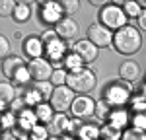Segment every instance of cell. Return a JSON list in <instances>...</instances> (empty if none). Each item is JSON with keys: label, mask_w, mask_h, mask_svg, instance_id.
Instances as JSON below:
<instances>
[{"label": "cell", "mask_w": 146, "mask_h": 140, "mask_svg": "<svg viewBox=\"0 0 146 140\" xmlns=\"http://www.w3.org/2000/svg\"><path fill=\"white\" fill-rule=\"evenodd\" d=\"M131 125H133V128H138V130L146 132V113H135L133 119H131Z\"/></svg>", "instance_id": "cell-36"}, {"label": "cell", "mask_w": 146, "mask_h": 140, "mask_svg": "<svg viewBox=\"0 0 146 140\" xmlns=\"http://www.w3.org/2000/svg\"><path fill=\"white\" fill-rule=\"evenodd\" d=\"M58 140H78L76 136H72V134H64V136H60Z\"/></svg>", "instance_id": "cell-41"}, {"label": "cell", "mask_w": 146, "mask_h": 140, "mask_svg": "<svg viewBox=\"0 0 146 140\" xmlns=\"http://www.w3.org/2000/svg\"><path fill=\"white\" fill-rule=\"evenodd\" d=\"M29 138L31 140H49L51 138V132H49V128H47V125H37V127L29 132Z\"/></svg>", "instance_id": "cell-30"}, {"label": "cell", "mask_w": 146, "mask_h": 140, "mask_svg": "<svg viewBox=\"0 0 146 140\" xmlns=\"http://www.w3.org/2000/svg\"><path fill=\"white\" fill-rule=\"evenodd\" d=\"M138 6H140L142 10H146V0H140V2H138Z\"/></svg>", "instance_id": "cell-42"}, {"label": "cell", "mask_w": 146, "mask_h": 140, "mask_svg": "<svg viewBox=\"0 0 146 140\" xmlns=\"http://www.w3.org/2000/svg\"><path fill=\"white\" fill-rule=\"evenodd\" d=\"M35 88L43 95V99H51V95L55 92V86H53L51 82H35Z\"/></svg>", "instance_id": "cell-33"}, {"label": "cell", "mask_w": 146, "mask_h": 140, "mask_svg": "<svg viewBox=\"0 0 146 140\" xmlns=\"http://www.w3.org/2000/svg\"><path fill=\"white\" fill-rule=\"evenodd\" d=\"M113 37H115V31H111L109 27H105L103 23H92L88 27V39H90L94 45L101 49V47H111L113 45Z\"/></svg>", "instance_id": "cell-6"}, {"label": "cell", "mask_w": 146, "mask_h": 140, "mask_svg": "<svg viewBox=\"0 0 146 140\" xmlns=\"http://www.w3.org/2000/svg\"><path fill=\"white\" fill-rule=\"evenodd\" d=\"M22 66H25V64H23V58L18 57V55H12V57L2 60V72H4V76L10 78V80L14 78V74L22 68Z\"/></svg>", "instance_id": "cell-18"}, {"label": "cell", "mask_w": 146, "mask_h": 140, "mask_svg": "<svg viewBox=\"0 0 146 140\" xmlns=\"http://www.w3.org/2000/svg\"><path fill=\"white\" fill-rule=\"evenodd\" d=\"M35 115L39 119V123L41 125H49L51 121H53V117H55V109H53V105L51 103H39L35 107Z\"/></svg>", "instance_id": "cell-20"}, {"label": "cell", "mask_w": 146, "mask_h": 140, "mask_svg": "<svg viewBox=\"0 0 146 140\" xmlns=\"http://www.w3.org/2000/svg\"><path fill=\"white\" fill-rule=\"evenodd\" d=\"M72 53H76V55L84 60V64H90V62H94V60L98 58L100 49L94 45L90 39H80V41H76V43L72 45Z\"/></svg>", "instance_id": "cell-9"}, {"label": "cell", "mask_w": 146, "mask_h": 140, "mask_svg": "<svg viewBox=\"0 0 146 140\" xmlns=\"http://www.w3.org/2000/svg\"><path fill=\"white\" fill-rule=\"evenodd\" d=\"M27 68L31 72V78L35 82H51V76H53V64H51V60H47V58H33V60H29V64H27Z\"/></svg>", "instance_id": "cell-8"}, {"label": "cell", "mask_w": 146, "mask_h": 140, "mask_svg": "<svg viewBox=\"0 0 146 140\" xmlns=\"http://www.w3.org/2000/svg\"><path fill=\"white\" fill-rule=\"evenodd\" d=\"M45 53V43L41 39V35H29L27 39H23V55L31 58H41V55Z\"/></svg>", "instance_id": "cell-12"}, {"label": "cell", "mask_w": 146, "mask_h": 140, "mask_svg": "<svg viewBox=\"0 0 146 140\" xmlns=\"http://www.w3.org/2000/svg\"><path fill=\"white\" fill-rule=\"evenodd\" d=\"M25 109H27V103H25L23 95H22V97H16V101L10 105V111H12V113H16V115H20V113L25 111Z\"/></svg>", "instance_id": "cell-37"}, {"label": "cell", "mask_w": 146, "mask_h": 140, "mask_svg": "<svg viewBox=\"0 0 146 140\" xmlns=\"http://www.w3.org/2000/svg\"><path fill=\"white\" fill-rule=\"evenodd\" d=\"M0 57H2V60L12 57L10 55V41H8V37H4V35L0 37Z\"/></svg>", "instance_id": "cell-38"}, {"label": "cell", "mask_w": 146, "mask_h": 140, "mask_svg": "<svg viewBox=\"0 0 146 140\" xmlns=\"http://www.w3.org/2000/svg\"><path fill=\"white\" fill-rule=\"evenodd\" d=\"M136 22H138V27L146 31V10H142V14H140V16L136 18Z\"/></svg>", "instance_id": "cell-40"}, {"label": "cell", "mask_w": 146, "mask_h": 140, "mask_svg": "<svg viewBox=\"0 0 146 140\" xmlns=\"http://www.w3.org/2000/svg\"><path fill=\"white\" fill-rule=\"evenodd\" d=\"M23 99H25V103H27V107H31V109H35L39 103H43V95L39 93V90L37 88H27L25 90V93H23Z\"/></svg>", "instance_id": "cell-23"}, {"label": "cell", "mask_w": 146, "mask_h": 140, "mask_svg": "<svg viewBox=\"0 0 146 140\" xmlns=\"http://www.w3.org/2000/svg\"><path fill=\"white\" fill-rule=\"evenodd\" d=\"M119 76H121V80L131 84V82H135L140 76V66L136 64L135 60H125L123 64L119 66Z\"/></svg>", "instance_id": "cell-17"}, {"label": "cell", "mask_w": 146, "mask_h": 140, "mask_svg": "<svg viewBox=\"0 0 146 140\" xmlns=\"http://www.w3.org/2000/svg\"><path fill=\"white\" fill-rule=\"evenodd\" d=\"M55 31H56V35H58L62 41H66V39H74L76 33H78V23L74 22L72 18H66V16H64V18L55 25Z\"/></svg>", "instance_id": "cell-13"}, {"label": "cell", "mask_w": 146, "mask_h": 140, "mask_svg": "<svg viewBox=\"0 0 146 140\" xmlns=\"http://www.w3.org/2000/svg\"><path fill=\"white\" fill-rule=\"evenodd\" d=\"M121 6H123L127 18H135V20H136V18L142 14V8L138 6V2H135V0H127V2H123Z\"/></svg>", "instance_id": "cell-29"}, {"label": "cell", "mask_w": 146, "mask_h": 140, "mask_svg": "<svg viewBox=\"0 0 146 140\" xmlns=\"http://www.w3.org/2000/svg\"><path fill=\"white\" fill-rule=\"evenodd\" d=\"M113 47H115V51L117 53H121V55H135L140 51V47H142V35L140 31L133 27V25H127L123 29H119V31H115V37H113Z\"/></svg>", "instance_id": "cell-1"}, {"label": "cell", "mask_w": 146, "mask_h": 140, "mask_svg": "<svg viewBox=\"0 0 146 140\" xmlns=\"http://www.w3.org/2000/svg\"><path fill=\"white\" fill-rule=\"evenodd\" d=\"M121 136H123V130H119L117 127H113L109 123H105L101 127V132H100L101 140H121Z\"/></svg>", "instance_id": "cell-24"}, {"label": "cell", "mask_w": 146, "mask_h": 140, "mask_svg": "<svg viewBox=\"0 0 146 140\" xmlns=\"http://www.w3.org/2000/svg\"><path fill=\"white\" fill-rule=\"evenodd\" d=\"M16 127H18V115H16V113H12L10 109H8V111H4V115H2V128H4V132L14 130Z\"/></svg>", "instance_id": "cell-28"}, {"label": "cell", "mask_w": 146, "mask_h": 140, "mask_svg": "<svg viewBox=\"0 0 146 140\" xmlns=\"http://www.w3.org/2000/svg\"><path fill=\"white\" fill-rule=\"evenodd\" d=\"M14 101H16V86L12 82L4 80L0 84V107H2V111H8Z\"/></svg>", "instance_id": "cell-16"}, {"label": "cell", "mask_w": 146, "mask_h": 140, "mask_svg": "<svg viewBox=\"0 0 146 140\" xmlns=\"http://www.w3.org/2000/svg\"><path fill=\"white\" fill-rule=\"evenodd\" d=\"M39 16H41V22L43 23H58L62 18H64V12H62V6H60V2H41V12H39Z\"/></svg>", "instance_id": "cell-10"}, {"label": "cell", "mask_w": 146, "mask_h": 140, "mask_svg": "<svg viewBox=\"0 0 146 140\" xmlns=\"http://www.w3.org/2000/svg\"><path fill=\"white\" fill-rule=\"evenodd\" d=\"M84 66V60L76 55V53H68L66 57H64V60H62V68L64 70H76V68H82Z\"/></svg>", "instance_id": "cell-27"}, {"label": "cell", "mask_w": 146, "mask_h": 140, "mask_svg": "<svg viewBox=\"0 0 146 140\" xmlns=\"http://www.w3.org/2000/svg\"><path fill=\"white\" fill-rule=\"evenodd\" d=\"M70 113L74 119H90L96 115V99H92L90 95H76L74 103L70 107Z\"/></svg>", "instance_id": "cell-7"}, {"label": "cell", "mask_w": 146, "mask_h": 140, "mask_svg": "<svg viewBox=\"0 0 146 140\" xmlns=\"http://www.w3.org/2000/svg\"><path fill=\"white\" fill-rule=\"evenodd\" d=\"M49 140H58V136H51V138H49Z\"/></svg>", "instance_id": "cell-44"}, {"label": "cell", "mask_w": 146, "mask_h": 140, "mask_svg": "<svg viewBox=\"0 0 146 140\" xmlns=\"http://www.w3.org/2000/svg\"><path fill=\"white\" fill-rule=\"evenodd\" d=\"M98 84V76L96 72L88 66H82V68L70 70L66 78V86L78 95H88V92H92Z\"/></svg>", "instance_id": "cell-2"}, {"label": "cell", "mask_w": 146, "mask_h": 140, "mask_svg": "<svg viewBox=\"0 0 146 140\" xmlns=\"http://www.w3.org/2000/svg\"><path fill=\"white\" fill-rule=\"evenodd\" d=\"M31 80H33V78H31V72H29L27 66H22V68L14 74V78H12L14 86H20V88H25V90L29 88V82Z\"/></svg>", "instance_id": "cell-22"}, {"label": "cell", "mask_w": 146, "mask_h": 140, "mask_svg": "<svg viewBox=\"0 0 146 140\" xmlns=\"http://www.w3.org/2000/svg\"><path fill=\"white\" fill-rule=\"evenodd\" d=\"M45 53L49 60H53V62H58V60H64V53H66V41H62L60 37L55 39V41H51V43H47L45 45Z\"/></svg>", "instance_id": "cell-15"}, {"label": "cell", "mask_w": 146, "mask_h": 140, "mask_svg": "<svg viewBox=\"0 0 146 140\" xmlns=\"http://www.w3.org/2000/svg\"><path fill=\"white\" fill-rule=\"evenodd\" d=\"M144 78H146V74H144Z\"/></svg>", "instance_id": "cell-45"}, {"label": "cell", "mask_w": 146, "mask_h": 140, "mask_svg": "<svg viewBox=\"0 0 146 140\" xmlns=\"http://www.w3.org/2000/svg\"><path fill=\"white\" fill-rule=\"evenodd\" d=\"M29 16H31V8H29V4H25V2H18V6H16V10H14V20L18 23H23L29 20Z\"/></svg>", "instance_id": "cell-26"}, {"label": "cell", "mask_w": 146, "mask_h": 140, "mask_svg": "<svg viewBox=\"0 0 146 140\" xmlns=\"http://www.w3.org/2000/svg\"><path fill=\"white\" fill-rule=\"evenodd\" d=\"M41 39H43V43H51V41H55V39H58V35H56L55 29H47V31H43V35H41Z\"/></svg>", "instance_id": "cell-39"}, {"label": "cell", "mask_w": 146, "mask_h": 140, "mask_svg": "<svg viewBox=\"0 0 146 140\" xmlns=\"http://www.w3.org/2000/svg\"><path fill=\"white\" fill-rule=\"evenodd\" d=\"M16 6H18V2H14V0H2V2H0V14H2V18L14 16Z\"/></svg>", "instance_id": "cell-35"}, {"label": "cell", "mask_w": 146, "mask_h": 140, "mask_svg": "<svg viewBox=\"0 0 146 140\" xmlns=\"http://www.w3.org/2000/svg\"><path fill=\"white\" fill-rule=\"evenodd\" d=\"M131 93H133V88H131L129 82L117 80V82H109L107 84V88L103 92V99L111 105L113 109H117V107H125L133 99Z\"/></svg>", "instance_id": "cell-3"}, {"label": "cell", "mask_w": 146, "mask_h": 140, "mask_svg": "<svg viewBox=\"0 0 146 140\" xmlns=\"http://www.w3.org/2000/svg\"><path fill=\"white\" fill-rule=\"evenodd\" d=\"M60 6H62V12H64V16H66V18H70L74 12H78L80 2H78V0H62V2H60Z\"/></svg>", "instance_id": "cell-34"}, {"label": "cell", "mask_w": 146, "mask_h": 140, "mask_svg": "<svg viewBox=\"0 0 146 140\" xmlns=\"http://www.w3.org/2000/svg\"><path fill=\"white\" fill-rule=\"evenodd\" d=\"M47 128H49L51 136H58L60 138V136H64V134H68L72 130V119L66 117V113H55L53 121L47 125Z\"/></svg>", "instance_id": "cell-11"}, {"label": "cell", "mask_w": 146, "mask_h": 140, "mask_svg": "<svg viewBox=\"0 0 146 140\" xmlns=\"http://www.w3.org/2000/svg\"><path fill=\"white\" fill-rule=\"evenodd\" d=\"M37 125H39V119L35 115V109H31V107H27L25 111L18 115V128L22 132H31Z\"/></svg>", "instance_id": "cell-14"}, {"label": "cell", "mask_w": 146, "mask_h": 140, "mask_svg": "<svg viewBox=\"0 0 146 140\" xmlns=\"http://www.w3.org/2000/svg\"><path fill=\"white\" fill-rule=\"evenodd\" d=\"M18 140H31V138H29V134H25V136H22V138H18Z\"/></svg>", "instance_id": "cell-43"}, {"label": "cell", "mask_w": 146, "mask_h": 140, "mask_svg": "<svg viewBox=\"0 0 146 140\" xmlns=\"http://www.w3.org/2000/svg\"><path fill=\"white\" fill-rule=\"evenodd\" d=\"M131 113L125 109V107H117V109H113L111 117H109V125H113V127H117L119 130H123L129 123H131Z\"/></svg>", "instance_id": "cell-19"}, {"label": "cell", "mask_w": 146, "mask_h": 140, "mask_svg": "<svg viewBox=\"0 0 146 140\" xmlns=\"http://www.w3.org/2000/svg\"><path fill=\"white\" fill-rule=\"evenodd\" d=\"M100 132H101L100 127H96L94 123H86L76 132V136H78V140H98L100 138Z\"/></svg>", "instance_id": "cell-21"}, {"label": "cell", "mask_w": 146, "mask_h": 140, "mask_svg": "<svg viewBox=\"0 0 146 140\" xmlns=\"http://www.w3.org/2000/svg\"><path fill=\"white\" fill-rule=\"evenodd\" d=\"M74 99H76V95H74V92L68 86H58V88H55L49 103L53 105V109L56 113H66L68 109L72 107Z\"/></svg>", "instance_id": "cell-5"}, {"label": "cell", "mask_w": 146, "mask_h": 140, "mask_svg": "<svg viewBox=\"0 0 146 140\" xmlns=\"http://www.w3.org/2000/svg\"><path fill=\"white\" fill-rule=\"evenodd\" d=\"M98 140H101V138H98Z\"/></svg>", "instance_id": "cell-46"}, {"label": "cell", "mask_w": 146, "mask_h": 140, "mask_svg": "<svg viewBox=\"0 0 146 140\" xmlns=\"http://www.w3.org/2000/svg\"><path fill=\"white\" fill-rule=\"evenodd\" d=\"M113 113V107L103 97H101L100 101H96V117L100 119V121H109V117Z\"/></svg>", "instance_id": "cell-25"}, {"label": "cell", "mask_w": 146, "mask_h": 140, "mask_svg": "<svg viewBox=\"0 0 146 140\" xmlns=\"http://www.w3.org/2000/svg\"><path fill=\"white\" fill-rule=\"evenodd\" d=\"M121 140H146V132L144 130H138V128H127L123 132Z\"/></svg>", "instance_id": "cell-32"}, {"label": "cell", "mask_w": 146, "mask_h": 140, "mask_svg": "<svg viewBox=\"0 0 146 140\" xmlns=\"http://www.w3.org/2000/svg\"><path fill=\"white\" fill-rule=\"evenodd\" d=\"M66 78H68V70L64 68H55L53 76H51V84L58 88V86H66Z\"/></svg>", "instance_id": "cell-31"}, {"label": "cell", "mask_w": 146, "mask_h": 140, "mask_svg": "<svg viewBox=\"0 0 146 140\" xmlns=\"http://www.w3.org/2000/svg\"><path fill=\"white\" fill-rule=\"evenodd\" d=\"M127 14H125L123 6L121 4H107V6H103L100 12V23H103L105 27H109L111 31H119V29H123L127 27Z\"/></svg>", "instance_id": "cell-4"}]
</instances>
